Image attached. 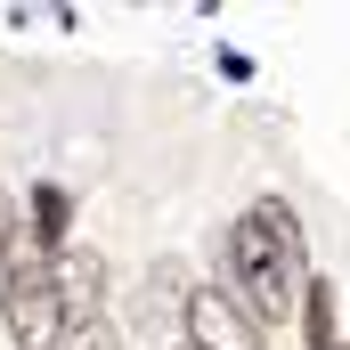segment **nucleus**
Returning <instances> with one entry per match:
<instances>
[{
	"label": "nucleus",
	"instance_id": "obj_1",
	"mask_svg": "<svg viewBox=\"0 0 350 350\" xmlns=\"http://www.w3.org/2000/svg\"><path fill=\"white\" fill-rule=\"evenodd\" d=\"M228 293L253 310V326H277L301 310V220L277 196H261L228 228Z\"/></svg>",
	"mask_w": 350,
	"mask_h": 350
},
{
	"label": "nucleus",
	"instance_id": "obj_6",
	"mask_svg": "<svg viewBox=\"0 0 350 350\" xmlns=\"http://www.w3.org/2000/svg\"><path fill=\"white\" fill-rule=\"evenodd\" d=\"M301 334H310V350H342V318H334V285H301Z\"/></svg>",
	"mask_w": 350,
	"mask_h": 350
},
{
	"label": "nucleus",
	"instance_id": "obj_3",
	"mask_svg": "<svg viewBox=\"0 0 350 350\" xmlns=\"http://www.w3.org/2000/svg\"><path fill=\"white\" fill-rule=\"evenodd\" d=\"M187 350H269V342L228 285H204V293H187Z\"/></svg>",
	"mask_w": 350,
	"mask_h": 350
},
{
	"label": "nucleus",
	"instance_id": "obj_2",
	"mask_svg": "<svg viewBox=\"0 0 350 350\" xmlns=\"http://www.w3.org/2000/svg\"><path fill=\"white\" fill-rule=\"evenodd\" d=\"M0 310H8V342H16V350H57V334H66V310H57V285H49V261L33 253V237H8Z\"/></svg>",
	"mask_w": 350,
	"mask_h": 350
},
{
	"label": "nucleus",
	"instance_id": "obj_5",
	"mask_svg": "<svg viewBox=\"0 0 350 350\" xmlns=\"http://www.w3.org/2000/svg\"><path fill=\"white\" fill-rule=\"evenodd\" d=\"M66 220H74L66 187H33V253H41V261H57V253H66Z\"/></svg>",
	"mask_w": 350,
	"mask_h": 350
},
{
	"label": "nucleus",
	"instance_id": "obj_7",
	"mask_svg": "<svg viewBox=\"0 0 350 350\" xmlns=\"http://www.w3.org/2000/svg\"><path fill=\"white\" fill-rule=\"evenodd\" d=\"M0 269H8V220H0Z\"/></svg>",
	"mask_w": 350,
	"mask_h": 350
},
{
	"label": "nucleus",
	"instance_id": "obj_4",
	"mask_svg": "<svg viewBox=\"0 0 350 350\" xmlns=\"http://www.w3.org/2000/svg\"><path fill=\"white\" fill-rule=\"evenodd\" d=\"M49 285H57V310H66V326L74 318H98V293H106V269H98V253L90 245H66L57 261H49Z\"/></svg>",
	"mask_w": 350,
	"mask_h": 350
}]
</instances>
